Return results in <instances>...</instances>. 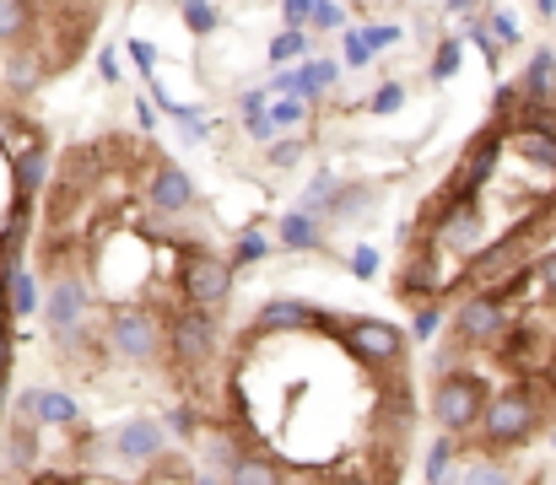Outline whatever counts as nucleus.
<instances>
[{
    "label": "nucleus",
    "mask_w": 556,
    "mask_h": 485,
    "mask_svg": "<svg viewBox=\"0 0 556 485\" xmlns=\"http://www.w3.org/2000/svg\"><path fill=\"white\" fill-rule=\"evenodd\" d=\"M541 421H546V410L530 388H503V394H486V410H481L476 432H481L486 454H508V448L530 443L541 432Z\"/></svg>",
    "instance_id": "1"
},
{
    "label": "nucleus",
    "mask_w": 556,
    "mask_h": 485,
    "mask_svg": "<svg viewBox=\"0 0 556 485\" xmlns=\"http://www.w3.org/2000/svg\"><path fill=\"white\" fill-rule=\"evenodd\" d=\"M103 345L119 361H130V367L157 361V350H163V314L152 303H114L103 314Z\"/></svg>",
    "instance_id": "2"
},
{
    "label": "nucleus",
    "mask_w": 556,
    "mask_h": 485,
    "mask_svg": "<svg viewBox=\"0 0 556 485\" xmlns=\"http://www.w3.org/2000/svg\"><path fill=\"white\" fill-rule=\"evenodd\" d=\"M427 410H432L438 432H448V437L476 432V421H481V410H486V378H481V372H465V367H459V372H443Z\"/></svg>",
    "instance_id": "3"
},
{
    "label": "nucleus",
    "mask_w": 556,
    "mask_h": 485,
    "mask_svg": "<svg viewBox=\"0 0 556 485\" xmlns=\"http://www.w3.org/2000/svg\"><path fill=\"white\" fill-rule=\"evenodd\" d=\"M179 292H185V308L222 314L232 297V265L211 248H185L179 254Z\"/></svg>",
    "instance_id": "4"
},
{
    "label": "nucleus",
    "mask_w": 556,
    "mask_h": 485,
    "mask_svg": "<svg viewBox=\"0 0 556 485\" xmlns=\"http://www.w3.org/2000/svg\"><path fill=\"white\" fill-rule=\"evenodd\" d=\"M216 345H222V329H216V314L205 308H185L163 323V350L174 356L179 372H200L216 356Z\"/></svg>",
    "instance_id": "5"
},
{
    "label": "nucleus",
    "mask_w": 556,
    "mask_h": 485,
    "mask_svg": "<svg viewBox=\"0 0 556 485\" xmlns=\"http://www.w3.org/2000/svg\"><path fill=\"white\" fill-rule=\"evenodd\" d=\"M514 329V308H508V297L492 286V292H470L459 308H454V334L465 340V345H497L503 334Z\"/></svg>",
    "instance_id": "6"
},
{
    "label": "nucleus",
    "mask_w": 556,
    "mask_h": 485,
    "mask_svg": "<svg viewBox=\"0 0 556 485\" xmlns=\"http://www.w3.org/2000/svg\"><path fill=\"white\" fill-rule=\"evenodd\" d=\"M336 340L363 361V367H394L405 356V329H394L389 319H341Z\"/></svg>",
    "instance_id": "7"
},
{
    "label": "nucleus",
    "mask_w": 556,
    "mask_h": 485,
    "mask_svg": "<svg viewBox=\"0 0 556 485\" xmlns=\"http://www.w3.org/2000/svg\"><path fill=\"white\" fill-rule=\"evenodd\" d=\"M341 314H325L303 297H270L260 314H254V334H336Z\"/></svg>",
    "instance_id": "8"
},
{
    "label": "nucleus",
    "mask_w": 556,
    "mask_h": 485,
    "mask_svg": "<svg viewBox=\"0 0 556 485\" xmlns=\"http://www.w3.org/2000/svg\"><path fill=\"white\" fill-rule=\"evenodd\" d=\"M486 238V210L476 194H459L443 216H438V232H432V248L438 254H476Z\"/></svg>",
    "instance_id": "9"
},
{
    "label": "nucleus",
    "mask_w": 556,
    "mask_h": 485,
    "mask_svg": "<svg viewBox=\"0 0 556 485\" xmlns=\"http://www.w3.org/2000/svg\"><path fill=\"white\" fill-rule=\"evenodd\" d=\"M163 448H168V432L157 416H136L114 432V459H125V464H157Z\"/></svg>",
    "instance_id": "10"
},
{
    "label": "nucleus",
    "mask_w": 556,
    "mask_h": 485,
    "mask_svg": "<svg viewBox=\"0 0 556 485\" xmlns=\"http://www.w3.org/2000/svg\"><path fill=\"white\" fill-rule=\"evenodd\" d=\"M87 308H92V292H87V281L81 276H60L54 286H49V297H43V319L54 334H65V329H76V323L87 319Z\"/></svg>",
    "instance_id": "11"
},
{
    "label": "nucleus",
    "mask_w": 556,
    "mask_h": 485,
    "mask_svg": "<svg viewBox=\"0 0 556 485\" xmlns=\"http://www.w3.org/2000/svg\"><path fill=\"white\" fill-rule=\"evenodd\" d=\"M147 205H152L157 216H185L189 205H194V178H189L179 162H163V167L147 178Z\"/></svg>",
    "instance_id": "12"
},
{
    "label": "nucleus",
    "mask_w": 556,
    "mask_h": 485,
    "mask_svg": "<svg viewBox=\"0 0 556 485\" xmlns=\"http://www.w3.org/2000/svg\"><path fill=\"white\" fill-rule=\"evenodd\" d=\"M378 189L372 183H336V194H330V205L319 210V221H330V227H363L372 210H378Z\"/></svg>",
    "instance_id": "13"
},
{
    "label": "nucleus",
    "mask_w": 556,
    "mask_h": 485,
    "mask_svg": "<svg viewBox=\"0 0 556 485\" xmlns=\"http://www.w3.org/2000/svg\"><path fill=\"white\" fill-rule=\"evenodd\" d=\"M16 410H22L33 426H76V421H81V405H76L71 394H60V388H27V394L16 399Z\"/></svg>",
    "instance_id": "14"
},
{
    "label": "nucleus",
    "mask_w": 556,
    "mask_h": 485,
    "mask_svg": "<svg viewBox=\"0 0 556 485\" xmlns=\"http://www.w3.org/2000/svg\"><path fill=\"white\" fill-rule=\"evenodd\" d=\"M443 292V276H438V248L427 243L410 265H405V276H400V297L405 303H432Z\"/></svg>",
    "instance_id": "15"
},
{
    "label": "nucleus",
    "mask_w": 556,
    "mask_h": 485,
    "mask_svg": "<svg viewBox=\"0 0 556 485\" xmlns=\"http://www.w3.org/2000/svg\"><path fill=\"white\" fill-rule=\"evenodd\" d=\"M222 485H287V470L270 459V454H243L222 470Z\"/></svg>",
    "instance_id": "16"
},
{
    "label": "nucleus",
    "mask_w": 556,
    "mask_h": 485,
    "mask_svg": "<svg viewBox=\"0 0 556 485\" xmlns=\"http://www.w3.org/2000/svg\"><path fill=\"white\" fill-rule=\"evenodd\" d=\"M497 152H503V130H486V136H476V146L465 152V194H476L492 173H497Z\"/></svg>",
    "instance_id": "17"
},
{
    "label": "nucleus",
    "mask_w": 556,
    "mask_h": 485,
    "mask_svg": "<svg viewBox=\"0 0 556 485\" xmlns=\"http://www.w3.org/2000/svg\"><path fill=\"white\" fill-rule=\"evenodd\" d=\"M336 76H341V65H336V60H303V65L292 71V98L314 103V98H325V92L336 87Z\"/></svg>",
    "instance_id": "18"
},
{
    "label": "nucleus",
    "mask_w": 556,
    "mask_h": 485,
    "mask_svg": "<svg viewBox=\"0 0 556 485\" xmlns=\"http://www.w3.org/2000/svg\"><path fill=\"white\" fill-rule=\"evenodd\" d=\"M276 238H281L287 248L308 254V248H319V243H325V227H319V216H308V210H287V216L276 221Z\"/></svg>",
    "instance_id": "19"
},
{
    "label": "nucleus",
    "mask_w": 556,
    "mask_h": 485,
    "mask_svg": "<svg viewBox=\"0 0 556 485\" xmlns=\"http://www.w3.org/2000/svg\"><path fill=\"white\" fill-rule=\"evenodd\" d=\"M5 464H11L16 475H33V464H38V432H33L27 416H22V421L11 426V437H5Z\"/></svg>",
    "instance_id": "20"
},
{
    "label": "nucleus",
    "mask_w": 556,
    "mask_h": 485,
    "mask_svg": "<svg viewBox=\"0 0 556 485\" xmlns=\"http://www.w3.org/2000/svg\"><path fill=\"white\" fill-rule=\"evenodd\" d=\"M33 0H0V43L5 49H16V43H27L33 38Z\"/></svg>",
    "instance_id": "21"
},
{
    "label": "nucleus",
    "mask_w": 556,
    "mask_h": 485,
    "mask_svg": "<svg viewBox=\"0 0 556 485\" xmlns=\"http://www.w3.org/2000/svg\"><path fill=\"white\" fill-rule=\"evenodd\" d=\"M530 103H541V98H552L556 92V54L552 49H535L530 54V71H525V87H519Z\"/></svg>",
    "instance_id": "22"
},
{
    "label": "nucleus",
    "mask_w": 556,
    "mask_h": 485,
    "mask_svg": "<svg viewBox=\"0 0 556 485\" xmlns=\"http://www.w3.org/2000/svg\"><path fill=\"white\" fill-rule=\"evenodd\" d=\"M265 119H270L276 136H287V130H298V125L308 119V103L292 98V92H276V98H265Z\"/></svg>",
    "instance_id": "23"
},
{
    "label": "nucleus",
    "mask_w": 556,
    "mask_h": 485,
    "mask_svg": "<svg viewBox=\"0 0 556 485\" xmlns=\"http://www.w3.org/2000/svg\"><path fill=\"white\" fill-rule=\"evenodd\" d=\"M43 178H49V152H43V146H27V152L16 157V194L33 200V194L43 189Z\"/></svg>",
    "instance_id": "24"
},
{
    "label": "nucleus",
    "mask_w": 556,
    "mask_h": 485,
    "mask_svg": "<svg viewBox=\"0 0 556 485\" xmlns=\"http://www.w3.org/2000/svg\"><path fill=\"white\" fill-rule=\"evenodd\" d=\"M519 152L530 162H541V167H556V136L552 130H541V119H530V125H519Z\"/></svg>",
    "instance_id": "25"
},
{
    "label": "nucleus",
    "mask_w": 556,
    "mask_h": 485,
    "mask_svg": "<svg viewBox=\"0 0 556 485\" xmlns=\"http://www.w3.org/2000/svg\"><path fill=\"white\" fill-rule=\"evenodd\" d=\"M265 254H270V238H265L260 227H243L238 243H232V259H227V265H232V270H249V265H260Z\"/></svg>",
    "instance_id": "26"
},
{
    "label": "nucleus",
    "mask_w": 556,
    "mask_h": 485,
    "mask_svg": "<svg viewBox=\"0 0 556 485\" xmlns=\"http://www.w3.org/2000/svg\"><path fill=\"white\" fill-rule=\"evenodd\" d=\"M454 454H459V448H454V437L443 432V437L432 443L427 464H421V470H427V485H448V470H454Z\"/></svg>",
    "instance_id": "27"
},
{
    "label": "nucleus",
    "mask_w": 556,
    "mask_h": 485,
    "mask_svg": "<svg viewBox=\"0 0 556 485\" xmlns=\"http://www.w3.org/2000/svg\"><path fill=\"white\" fill-rule=\"evenodd\" d=\"M336 183H341V178H336L330 167H325V173H314V183L303 189V200H298V210H308V216H319V210L330 205V194H336Z\"/></svg>",
    "instance_id": "28"
},
{
    "label": "nucleus",
    "mask_w": 556,
    "mask_h": 485,
    "mask_svg": "<svg viewBox=\"0 0 556 485\" xmlns=\"http://www.w3.org/2000/svg\"><path fill=\"white\" fill-rule=\"evenodd\" d=\"M525 276H530V292H535V297H552V303H556V248H546V254H541Z\"/></svg>",
    "instance_id": "29"
},
{
    "label": "nucleus",
    "mask_w": 556,
    "mask_h": 485,
    "mask_svg": "<svg viewBox=\"0 0 556 485\" xmlns=\"http://www.w3.org/2000/svg\"><path fill=\"white\" fill-rule=\"evenodd\" d=\"M459 485H519L514 481V470L508 464H492V459H476L470 470H465V481Z\"/></svg>",
    "instance_id": "30"
},
{
    "label": "nucleus",
    "mask_w": 556,
    "mask_h": 485,
    "mask_svg": "<svg viewBox=\"0 0 556 485\" xmlns=\"http://www.w3.org/2000/svg\"><path fill=\"white\" fill-rule=\"evenodd\" d=\"M303 49H308V33L287 27V33H276V38H270V65H287V60H298Z\"/></svg>",
    "instance_id": "31"
},
{
    "label": "nucleus",
    "mask_w": 556,
    "mask_h": 485,
    "mask_svg": "<svg viewBox=\"0 0 556 485\" xmlns=\"http://www.w3.org/2000/svg\"><path fill=\"white\" fill-rule=\"evenodd\" d=\"M357 38H363V49H368V54H383V49H394V43L405 38V27L378 22V27H357Z\"/></svg>",
    "instance_id": "32"
},
{
    "label": "nucleus",
    "mask_w": 556,
    "mask_h": 485,
    "mask_svg": "<svg viewBox=\"0 0 556 485\" xmlns=\"http://www.w3.org/2000/svg\"><path fill=\"white\" fill-rule=\"evenodd\" d=\"M179 11H185V27L189 33H216V5L211 0H179Z\"/></svg>",
    "instance_id": "33"
},
{
    "label": "nucleus",
    "mask_w": 556,
    "mask_h": 485,
    "mask_svg": "<svg viewBox=\"0 0 556 485\" xmlns=\"http://www.w3.org/2000/svg\"><path fill=\"white\" fill-rule=\"evenodd\" d=\"M157 421H163V432H168V437H200V416H194V410H189V405H174V410H168V416H157Z\"/></svg>",
    "instance_id": "34"
},
{
    "label": "nucleus",
    "mask_w": 556,
    "mask_h": 485,
    "mask_svg": "<svg viewBox=\"0 0 556 485\" xmlns=\"http://www.w3.org/2000/svg\"><path fill=\"white\" fill-rule=\"evenodd\" d=\"M459 60H465L459 38H443V43H438V54H432V81H448V76L459 71Z\"/></svg>",
    "instance_id": "35"
},
{
    "label": "nucleus",
    "mask_w": 556,
    "mask_h": 485,
    "mask_svg": "<svg viewBox=\"0 0 556 485\" xmlns=\"http://www.w3.org/2000/svg\"><path fill=\"white\" fill-rule=\"evenodd\" d=\"M303 152H308V141H298V136L287 141V136H281V141H270V146H265V162H270V167H298Z\"/></svg>",
    "instance_id": "36"
},
{
    "label": "nucleus",
    "mask_w": 556,
    "mask_h": 485,
    "mask_svg": "<svg viewBox=\"0 0 556 485\" xmlns=\"http://www.w3.org/2000/svg\"><path fill=\"white\" fill-rule=\"evenodd\" d=\"M38 71H43V65H38V60H27V54H16V60L5 65V76H11V87H16V92H33V87H38Z\"/></svg>",
    "instance_id": "37"
},
{
    "label": "nucleus",
    "mask_w": 556,
    "mask_h": 485,
    "mask_svg": "<svg viewBox=\"0 0 556 485\" xmlns=\"http://www.w3.org/2000/svg\"><path fill=\"white\" fill-rule=\"evenodd\" d=\"M438 319H443V314H438L432 303H410V334H416V340H432Z\"/></svg>",
    "instance_id": "38"
},
{
    "label": "nucleus",
    "mask_w": 556,
    "mask_h": 485,
    "mask_svg": "<svg viewBox=\"0 0 556 485\" xmlns=\"http://www.w3.org/2000/svg\"><path fill=\"white\" fill-rule=\"evenodd\" d=\"M465 38H470V43H476V49L486 54V65H497V60H503V43H497V38H492V33L481 27V22H470V27H465Z\"/></svg>",
    "instance_id": "39"
},
{
    "label": "nucleus",
    "mask_w": 556,
    "mask_h": 485,
    "mask_svg": "<svg viewBox=\"0 0 556 485\" xmlns=\"http://www.w3.org/2000/svg\"><path fill=\"white\" fill-rule=\"evenodd\" d=\"M308 22H314V27H346V11H341L336 0H314V5H308Z\"/></svg>",
    "instance_id": "40"
},
{
    "label": "nucleus",
    "mask_w": 556,
    "mask_h": 485,
    "mask_svg": "<svg viewBox=\"0 0 556 485\" xmlns=\"http://www.w3.org/2000/svg\"><path fill=\"white\" fill-rule=\"evenodd\" d=\"M352 276H357V281H372V276H378V248H372V243H357V248H352Z\"/></svg>",
    "instance_id": "41"
},
{
    "label": "nucleus",
    "mask_w": 556,
    "mask_h": 485,
    "mask_svg": "<svg viewBox=\"0 0 556 485\" xmlns=\"http://www.w3.org/2000/svg\"><path fill=\"white\" fill-rule=\"evenodd\" d=\"M486 33H492V38H497L503 49H508V43H519V22H514L508 11H492V22H486Z\"/></svg>",
    "instance_id": "42"
},
{
    "label": "nucleus",
    "mask_w": 556,
    "mask_h": 485,
    "mask_svg": "<svg viewBox=\"0 0 556 485\" xmlns=\"http://www.w3.org/2000/svg\"><path fill=\"white\" fill-rule=\"evenodd\" d=\"M400 103H405V87H400V81H389V87L372 92V114H394Z\"/></svg>",
    "instance_id": "43"
},
{
    "label": "nucleus",
    "mask_w": 556,
    "mask_h": 485,
    "mask_svg": "<svg viewBox=\"0 0 556 485\" xmlns=\"http://www.w3.org/2000/svg\"><path fill=\"white\" fill-rule=\"evenodd\" d=\"M98 71H103V81H125V65L114 49H98Z\"/></svg>",
    "instance_id": "44"
},
{
    "label": "nucleus",
    "mask_w": 556,
    "mask_h": 485,
    "mask_svg": "<svg viewBox=\"0 0 556 485\" xmlns=\"http://www.w3.org/2000/svg\"><path fill=\"white\" fill-rule=\"evenodd\" d=\"M368 60H372V54L363 49V38H357V27H352V33H346V65H357V71H363Z\"/></svg>",
    "instance_id": "45"
},
{
    "label": "nucleus",
    "mask_w": 556,
    "mask_h": 485,
    "mask_svg": "<svg viewBox=\"0 0 556 485\" xmlns=\"http://www.w3.org/2000/svg\"><path fill=\"white\" fill-rule=\"evenodd\" d=\"M514 103H519V87H497V119H508Z\"/></svg>",
    "instance_id": "46"
},
{
    "label": "nucleus",
    "mask_w": 556,
    "mask_h": 485,
    "mask_svg": "<svg viewBox=\"0 0 556 485\" xmlns=\"http://www.w3.org/2000/svg\"><path fill=\"white\" fill-rule=\"evenodd\" d=\"M308 5H314V0H281V11H287V22H292V27H298V22H308Z\"/></svg>",
    "instance_id": "47"
},
{
    "label": "nucleus",
    "mask_w": 556,
    "mask_h": 485,
    "mask_svg": "<svg viewBox=\"0 0 556 485\" xmlns=\"http://www.w3.org/2000/svg\"><path fill=\"white\" fill-rule=\"evenodd\" d=\"M130 54H136V65H141V71H152V65H157V54H152V43H130Z\"/></svg>",
    "instance_id": "48"
},
{
    "label": "nucleus",
    "mask_w": 556,
    "mask_h": 485,
    "mask_svg": "<svg viewBox=\"0 0 556 485\" xmlns=\"http://www.w3.org/2000/svg\"><path fill=\"white\" fill-rule=\"evenodd\" d=\"M0 372H11V329H0Z\"/></svg>",
    "instance_id": "49"
},
{
    "label": "nucleus",
    "mask_w": 556,
    "mask_h": 485,
    "mask_svg": "<svg viewBox=\"0 0 556 485\" xmlns=\"http://www.w3.org/2000/svg\"><path fill=\"white\" fill-rule=\"evenodd\" d=\"M535 11H541V16H556V0H535Z\"/></svg>",
    "instance_id": "50"
},
{
    "label": "nucleus",
    "mask_w": 556,
    "mask_h": 485,
    "mask_svg": "<svg viewBox=\"0 0 556 485\" xmlns=\"http://www.w3.org/2000/svg\"><path fill=\"white\" fill-rule=\"evenodd\" d=\"M330 485H372V481H363V475H341V481H330Z\"/></svg>",
    "instance_id": "51"
},
{
    "label": "nucleus",
    "mask_w": 556,
    "mask_h": 485,
    "mask_svg": "<svg viewBox=\"0 0 556 485\" xmlns=\"http://www.w3.org/2000/svg\"><path fill=\"white\" fill-rule=\"evenodd\" d=\"M552 443H556V437H552Z\"/></svg>",
    "instance_id": "52"
}]
</instances>
